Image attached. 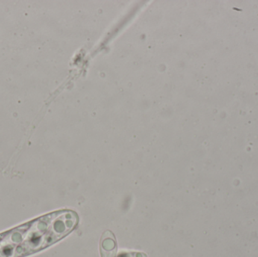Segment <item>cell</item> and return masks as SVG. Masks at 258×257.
I'll return each instance as SVG.
<instances>
[{"instance_id": "7a4b0ae2", "label": "cell", "mask_w": 258, "mask_h": 257, "mask_svg": "<svg viewBox=\"0 0 258 257\" xmlns=\"http://www.w3.org/2000/svg\"><path fill=\"white\" fill-rule=\"evenodd\" d=\"M116 257H147V255L141 252H122Z\"/></svg>"}, {"instance_id": "6da1fadb", "label": "cell", "mask_w": 258, "mask_h": 257, "mask_svg": "<svg viewBox=\"0 0 258 257\" xmlns=\"http://www.w3.org/2000/svg\"><path fill=\"white\" fill-rule=\"evenodd\" d=\"M101 257L117 256V243L111 231H106L101 237L100 244Z\"/></svg>"}]
</instances>
